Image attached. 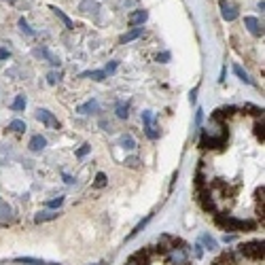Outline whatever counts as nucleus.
<instances>
[{
  "label": "nucleus",
  "mask_w": 265,
  "mask_h": 265,
  "mask_svg": "<svg viewBox=\"0 0 265 265\" xmlns=\"http://www.w3.org/2000/svg\"><path fill=\"white\" fill-rule=\"evenodd\" d=\"M238 255L255 263H263V240H252L238 246Z\"/></svg>",
  "instance_id": "obj_1"
},
{
  "label": "nucleus",
  "mask_w": 265,
  "mask_h": 265,
  "mask_svg": "<svg viewBox=\"0 0 265 265\" xmlns=\"http://www.w3.org/2000/svg\"><path fill=\"white\" fill-rule=\"evenodd\" d=\"M214 221L216 225H221L223 229L227 231H242V229H255V223H246V221H238V219H231V216H221V214H214Z\"/></svg>",
  "instance_id": "obj_2"
},
{
  "label": "nucleus",
  "mask_w": 265,
  "mask_h": 265,
  "mask_svg": "<svg viewBox=\"0 0 265 265\" xmlns=\"http://www.w3.org/2000/svg\"><path fill=\"white\" fill-rule=\"evenodd\" d=\"M36 119L43 121L45 125H49V127H60V121H57L55 117H53L49 110H45V108H38L36 110Z\"/></svg>",
  "instance_id": "obj_3"
},
{
  "label": "nucleus",
  "mask_w": 265,
  "mask_h": 265,
  "mask_svg": "<svg viewBox=\"0 0 265 265\" xmlns=\"http://www.w3.org/2000/svg\"><path fill=\"white\" fill-rule=\"evenodd\" d=\"M244 23L250 30V34H255V36H261L263 34V28H261V23H259L257 17H244Z\"/></svg>",
  "instance_id": "obj_4"
},
{
  "label": "nucleus",
  "mask_w": 265,
  "mask_h": 265,
  "mask_svg": "<svg viewBox=\"0 0 265 265\" xmlns=\"http://www.w3.org/2000/svg\"><path fill=\"white\" fill-rule=\"evenodd\" d=\"M221 11H223V17H225L227 21H233L235 17H238V9H235L233 4L225 2V0H221Z\"/></svg>",
  "instance_id": "obj_5"
},
{
  "label": "nucleus",
  "mask_w": 265,
  "mask_h": 265,
  "mask_svg": "<svg viewBox=\"0 0 265 265\" xmlns=\"http://www.w3.org/2000/svg\"><path fill=\"white\" fill-rule=\"evenodd\" d=\"M45 146H47L45 136H40V134H36V136H32V140H30V151L38 153V151H43Z\"/></svg>",
  "instance_id": "obj_6"
},
{
  "label": "nucleus",
  "mask_w": 265,
  "mask_h": 265,
  "mask_svg": "<svg viewBox=\"0 0 265 265\" xmlns=\"http://www.w3.org/2000/svg\"><path fill=\"white\" fill-rule=\"evenodd\" d=\"M98 108H100V106H98V102H96V100H89V102L81 104V106H79V108H76V110H79L81 115H89V113H98Z\"/></svg>",
  "instance_id": "obj_7"
},
{
  "label": "nucleus",
  "mask_w": 265,
  "mask_h": 265,
  "mask_svg": "<svg viewBox=\"0 0 265 265\" xmlns=\"http://www.w3.org/2000/svg\"><path fill=\"white\" fill-rule=\"evenodd\" d=\"M60 216V212H53V210H45V212H38L36 214V223H47V221H53V219H57Z\"/></svg>",
  "instance_id": "obj_8"
},
{
  "label": "nucleus",
  "mask_w": 265,
  "mask_h": 265,
  "mask_svg": "<svg viewBox=\"0 0 265 265\" xmlns=\"http://www.w3.org/2000/svg\"><path fill=\"white\" fill-rule=\"evenodd\" d=\"M146 17H149L146 11H136V13L129 15V23H132V26H138V23H144L146 21Z\"/></svg>",
  "instance_id": "obj_9"
},
{
  "label": "nucleus",
  "mask_w": 265,
  "mask_h": 265,
  "mask_svg": "<svg viewBox=\"0 0 265 265\" xmlns=\"http://www.w3.org/2000/svg\"><path fill=\"white\" fill-rule=\"evenodd\" d=\"M98 9H100V4L96 0H83V2H81V11H83V13H96Z\"/></svg>",
  "instance_id": "obj_10"
},
{
  "label": "nucleus",
  "mask_w": 265,
  "mask_h": 265,
  "mask_svg": "<svg viewBox=\"0 0 265 265\" xmlns=\"http://www.w3.org/2000/svg\"><path fill=\"white\" fill-rule=\"evenodd\" d=\"M140 34H142V28H134V30H129L127 34H123V36H121V43H129V40H136Z\"/></svg>",
  "instance_id": "obj_11"
},
{
  "label": "nucleus",
  "mask_w": 265,
  "mask_h": 265,
  "mask_svg": "<svg viewBox=\"0 0 265 265\" xmlns=\"http://www.w3.org/2000/svg\"><path fill=\"white\" fill-rule=\"evenodd\" d=\"M51 11H53V13H55L57 17H60V19L64 21V26H66L68 28V30H72V28H74V23L72 21H70V17H66V15H64V11H60V9H57V7H51Z\"/></svg>",
  "instance_id": "obj_12"
},
{
  "label": "nucleus",
  "mask_w": 265,
  "mask_h": 265,
  "mask_svg": "<svg viewBox=\"0 0 265 265\" xmlns=\"http://www.w3.org/2000/svg\"><path fill=\"white\" fill-rule=\"evenodd\" d=\"M117 117H119V119H127V117H129V104L127 102L125 104H123V102L117 104Z\"/></svg>",
  "instance_id": "obj_13"
},
{
  "label": "nucleus",
  "mask_w": 265,
  "mask_h": 265,
  "mask_svg": "<svg viewBox=\"0 0 265 265\" xmlns=\"http://www.w3.org/2000/svg\"><path fill=\"white\" fill-rule=\"evenodd\" d=\"M121 146L127 151H132V149H136V140L129 136V134H125V136H121Z\"/></svg>",
  "instance_id": "obj_14"
},
{
  "label": "nucleus",
  "mask_w": 265,
  "mask_h": 265,
  "mask_svg": "<svg viewBox=\"0 0 265 265\" xmlns=\"http://www.w3.org/2000/svg\"><path fill=\"white\" fill-rule=\"evenodd\" d=\"M81 76H91L93 81H104L106 79V72H104V70H89V72H83Z\"/></svg>",
  "instance_id": "obj_15"
},
{
  "label": "nucleus",
  "mask_w": 265,
  "mask_h": 265,
  "mask_svg": "<svg viewBox=\"0 0 265 265\" xmlns=\"http://www.w3.org/2000/svg\"><path fill=\"white\" fill-rule=\"evenodd\" d=\"M9 129L11 132H26V123H23L21 119H15L9 123Z\"/></svg>",
  "instance_id": "obj_16"
},
{
  "label": "nucleus",
  "mask_w": 265,
  "mask_h": 265,
  "mask_svg": "<svg viewBox=\"0 0 265 265\" xmlns=\"http://www.w3.org/2000/svg\"><path fill=\"white\" fill-rule=\"evenodd\" d=\"M202 244H204V246H208V250H214V248H216V240H214V238H210L208 233H204V235H202Z\"/></svg>",
  "instance_id": "obj_17"
},
{
  "label": "nucleus",
  "mask_w": 265,
  "mask_h": 265,
  "mask_svg": "<svg viewBox=\"0 0 265 265\" xmlns=\"http://www.w3.org/2000/svg\"><path fill=\"white\" fill-rule=\"evenodd\" d=\"M11 108H13V110H23V108H26V98H23V96H17L15 102L11 104Z\"/></svg>",
  "instance_id": "obj_18"
},
{
  "label": "nucleus",
  "mask_w": 265,
  "mask_h": 265,
  "mask_svg": "<svg viewBox=\"0 0 265 265\" xmlns=\"http://www.w3.org/2000/svg\"><path fill=\"white\" fill-rule=\"evenodd\" d=\"M233 72L240 76V81H244V83H248V85H250V79H248V74H246L244 70H242V66H238V64H235V66H233Z\"/></svg>",
  "instance_id": "obj_19"
},
{
  "label": "nucleus",
  "mask_w": 265,
  "mask_h": 265,
  "mask_svg": "<svg viewBox=\"0 0 265 265\" xmlns=\"http://www.w3.org/2000/svg\"><path fill=\"white\" fill-rule=\"evenodd\" d=\"M144 134H146V136H149L151 140L159 138V132H157V127L153 125V123H151V125H144Z\"/></svg>",
  "instance_id": "obj_20"
},
{
  "label": "nucleus",
  "mask_w": 265,
  "mask_h": 265,
  "mask_svg": "<svg viewBox=\"0 0 265 265\" xmlns=\"http://www.w3.org/2000/svg\"><path fill=\"white\" fill-rule=\"evenodd\" d=\"M17 263H30V265H49L45 261H38V259H30V257H19L17 259Z\"/></svg>",
  "instance_id": "obj_21"
},
{
  "label": "nucleus",
  "mask_w": 265,
  "mask_h": 265,
  "mask_svg": "<svg viewBox=\"0 0 265 265\" xmlns=\"http://www.w3.org/2000/svg\"><path fill=\"white\" fill-rule=\"evenodd\" d=\"M93 187H96V189H102V187H106V174L100 172V174L96 176V182H93Z\"/></svg>",
  "instance_id": "obj_22"
},
{
  "label": "nucleus",
  "mask_w": 265,
  "mask_h": 265,
  "mask_svg": "<svg viewBox=\"0 0 265 265\" xmlns=\"http://www.w3.org/2000/svg\"><path fill=\"white\" fill-rule=\"evenodd\" d=\"M19 28H21V30H23V32H26V34H28V36H34V30H32V28H30V26H28V21H26V19H23V17H21V19H19Z\"/></svg>",
  "instance_id": "obj_23"
},
{
  "label": "nucleus",
  "mask_w": 265,
  "mask_h": 265,
  "mask_svg": "<svg viewBox=\"0 0 265 265\" xmlns=\"http://www.w3.org/2000/svg\"><path fill=\"white\" fill-rule=\"evenodd\" d=\"M149 221H151V214H149V216H146V219H144L142 223H138V225H136V229H134V231H132V233H129V235H127V238H134V235H136L138 231H142V227H144V225H146V223H149Z\"/></svg>",
  "instance_id": "obj_24"
},
{
  "label": "nucleus",
  "mask_w": 265,
  "mask_h": 265,
  "mask_svg": "<svg viewBox=\"0 0 265 265\" xmlns=\"http://www.w3.org/2000/svg\"><path fill=\"white\" fill-rule=\"evenodd\" d=\"M255 134H257V138L263 142V119H261V121L257 119V123H255Z\"/></svg>",
  "instance_id": "obj_25"
},
{
  "label": "nucleus",
  "mask_w": 265,
  "mask_h": 265,
  "mask_svg": "<svg viewBox=\"0 0 265 265\" xmlns=\"http://www.w3.org/2000/svg\"><path fill=\"white\" fill-rule=\"evenodd\" d=\"M62 204H64V197H55L51 202H47V208H60Z\"/></svg>",
  "instance_id": "obj_26"
},
{
  "label": "nucleus",
  "mask_w": 265,
  "mask_h": 265,
  "mask_svg": "<svg viewBox=\"0 0 265 265\" xmlns=\"http://www.w3.org/2000/svg\"><path fill=\"white\" fill-rule=\"evenodd\" d=\"M125 166H127V168H138V166H140V159H138V157H127V159H125Z\"/></svg>",
  "instance_id": "obj_27"
},
{
  "label": "nucleus",
  "mask_w": 265,
  "mask_h": 265,
  "mask_svg": "<svg viewBox=\"0 0 265 265\" xmlns=\"http://www.w3.org/2000/svg\"><path fill=\"white\" fill-rule=\"evenodd\" d=\"M193 257H195V259H202V257H204V246H202V244H195V246H193Z\"/></svg>",
  "instance_id": "obj_28"
},
{
  "label": "nucleus",
  "mask_w": 265,
  "mask_h": 265,
  "mask_svg": "<svg viewBox=\"0 0 265 265\" xmlns=\"http://www.w3.org/2000/svg\"><path fill=\"white\" fill-rule=\"evenodd\" d=\"M89 151H91V146H89V144H83L79 151H76V157H79V159H81V157H85Z\"/></svg>",
  "instance_id": "obj_29"
},
{
  "label": "nucleus",
  "mask_w": 265,
  "mask_h": 265,
  "mask_svg": "<svg viewBox=\"0 0 265 265\" xmlns=\"http://www.w3.org/2000/svg\"><path fill=\"white\" fill-rule=\"evenodd\" d=\"M142 121H144V125H151V123H153V113H151V110H144V113H142Z\"/></svg>",
  "instance_id": "obj_30"
},
{
  "label": "nucleus",
  "mask_w": 265,
  "mask_h": 265,
  "mask_svg": "<svg viewBox=\"0 0 265 265\" xmlns=\"http://www.w3.org/2000/svg\"><path fill=\"white\" fill-rule=\"evenodd\" d=\"M115 70H117V62H110V64H108V66H106V70H104V72L113 74V72H115Z\"/></svg>",
  "instance_id": "obj_31"
},
{
  "label": "nucleus",
  "mask_w": 265,
  "mask_h": 265,
  "mask_svg": "<svg viewBox=\"0 0 265 265\" xmlns=\"http://www.w3.org/2000/svg\"><path fill=\"white\" fill-rule=\"evenodd\" d=\"M47 79H49V83L53 85V83H55L57 79H60V74H57V72H49V76H47Z\"/></svg>",
  "instance_id": "obj_32"
},
{
  "label": "nucleus",
  "mask_w": 265,
  "mask_h": 265,
  "mask_svg": "<svg viewBox=\"0 0 265 265\" xmlns=\"http://www.w3.org/2000/svg\"><path fill=\"white\" fill-rule=\"evenodd\" d=\"M9 57H11L9 49H0V60H9Z\"/></svg>",
  "instance_id": "obj_33"
},
{
  "label": "nucleus",
  "mask_w": 265,
  "mask_h": 265,
  "mask_svg": "<svg viewBox=\"0 0 265 265\" xmlns=\"http://www.w3.org/2000/svg\"><path fill=\"white\" fill-rule=\"evenodd\" d=\"M195 100H197V89H193V91H191V96H189V102H191V104H195Z\"/></svg>",
  "instance_id": "obj_34"
},
{
  "label": "nucleus",
  "mask_w": 265,
  "mask_h": 265,
  "mask_svg": "<svg viewBox=\"0 0 265 265\" xmlns=\"http://www.w3.org/2000/svg\"><path fill=\"white\" fill-rule=\"evenodd\" d=\"M157 60H159V62H166V60H170V53H161V55H157Z\"/></svg>",
  "instance_id": "obj_35"
},
{
  "label": "nucleus",
  "mask_w": 265,
  "mask_h": 265,
  "mask_svg": "<svg viewBox=\"0 0 265 265\" xmlns=\"http://www.w3.org/2000/svg\"><path fill=\"white\" fill-rule=\"evenodd\" d=\"M64 180H66L68 185H72V182H74V178H72V176H68V174H64Z\"/></svg>",
  "instance_id": "obj_36"
},
{
  "label": "nucleus",
  "mask_w": 265,
  "mask_h": 265,
  "mask_svg": "<svg viewBox=\"0 0 265 265\" xmlns=\"http://www.w3.org/2000/svg\"><path fill=\"white\" fill-rule=\"evenodd\" d=\"M223 242H225V244H229V242H233V235H225V238H223Z\"/></svg>",
  "instance_id": "obj_37"
},
{
  "label": "nucleus",
  "mask_w": 265,
  "mask_h": 265,
  "mask_svg": "<svg viewBox=\"0 0 265 265\" xmlns=\"http://www.w3.org/2000/svg\"><path fill=\"white\" fill-rule=\"evenodd\" d=\"M210 265H219V263H216V261H214V263H210Z\"/></svg>",
  "instance_id": "obj_38"
},
{
  "label": "nucleus",
  "mask_w": 265,
  "mask_h": 265,
  "mask_svg": "<svg viewBox=\"0 0 265 265\" xmlns=\"http://www.w3.org/2000/svg\"><path fill=\"white\" fill-rule=\"evenodd\" d=\"M7 2H15V0H7Z\"/></svg>",
  "instance_id": "obj_39"
}]
</instances>
